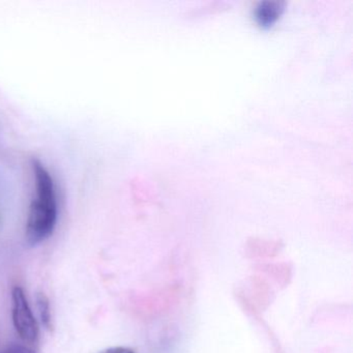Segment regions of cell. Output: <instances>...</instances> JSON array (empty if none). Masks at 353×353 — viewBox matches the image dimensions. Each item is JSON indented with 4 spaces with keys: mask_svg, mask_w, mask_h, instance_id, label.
<instances>
[{
    "mask_svg": "<svg viewBox=\"0 0 353 353\" xmlns=\"http://www.w3.org/2000/svg\"><path fill=\"white\" fill-rule=\"evenodd\" d=\"M34 194L26 222V237L34 247L49 239L57 228L59 202L54 179L48 169L38 159H32Z\"/></svg>",
    "mask_w": 353,
    "mask_h": 353,
    "instance_id": "1",
    "label": "cell"
},
{
    "mask_svg": "<svg viewBox=\"0 0 353 353\" xmlns=\"http://www.w3.org/2000/svg\"><path fill=\"white\" fill-rule=\"evenodd\" d=\"M12 314L14 326L20 338L24 342H36L39 338L38 322L21 287H15L12 291Z\"/></svg>",
    "mask_w": 353,
    "mask_h": 353,
    "instance_id": "2",
    "label": "cell"
},
{
    "mask_svg": "<svg viewBox=\"0 0 353 353\" xmlns=\"http://www.w3.org/2000/svg\"><path fill=\"white\" fill-rule=\"evenodd\" d=\"M284 10V3L280 1H262L255 10V16L260 26H270L280 17Z\"/></svg>",
    "mask_w": 353,
    "mask_h": 353,
    "instance_id": "3",
    "label": "cell"
},
{
    "mask_svg": "<svg viewBox=\"0 0 353 353\" xmlns=\"http://www.w3.org/2000/svg\"><path fill=\"white\" fill-rule=\"evenodd\" d=\"M36 301L37 307H38L39 315H40L43 326L47 330H52V316H51L50 303H49L48 297L45 293L40 292L37 294Z\"/></svg>",
    "mask_w": 353,
    "mask_h": 353,
    "instance_id": "4",
    "label": "cell"
},
{
    "mask_svg": "<svg viewBox=\"0 0 353 353\" xmlns=\"http://www.w3.org/2000/svg\"><path fill=\"white\" fill-rule=\"evenodd\" d=\"M1 353H37L36 351L30 349V347L24 346V345L14 344L7 347Z\"/></svg>",
    "mask_w": 353,
    "mask_h": 353,
    "instance_id": "5",
    "label": "cell"
},
{
    "mask_svg": "<svg viewBox=\"0 0 353 353\" xmlns=\"http://www.w3.org/2000/svg\"><path fill=\"white\" fill-rule=\"evenodd\" d=\"M100 353H136L133 349L128 348V347L123 346H117V347H111V348L106 349V350H103L102 352Z\"/></svg>",
    "mask_w": 353,
    "mask_h": 353,
    "instance_id": "6",
    "label": "cell"
}]
</instances>
